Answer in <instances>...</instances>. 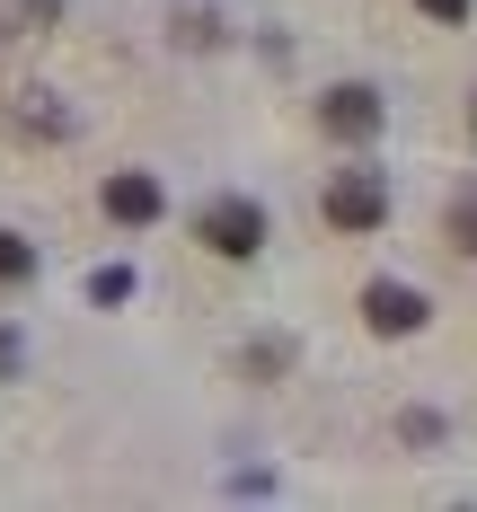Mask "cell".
I'll list each match as a JSON object with an SVG mask.
<instances>
[{
    "label": "cell",
    "instance_id": "6da1fadb",
    "mask_svg": "<svg viewBox=\"0 0 477 512\" xmlns=\"http://www.w3.org/2000/svg\"><path fill=\"white\" fill-rule=\"evenodd\" d=\"M195 239H204L212 256H257L265 248V212L248 204V195H221V204L195 212Z\"/></svg>",
    "mask_w": 477,
    "mask_h": 512
},
{
    "label": "cell",
    "instance_id": "7a4b0ae2",
    "mask_svg": "<svg viewBox=\"0 0 477 512\" xmlns=\"http://www.w3.org/2000/svg\"><path fill=\"white\" fill-rule=\"evenodd\" d=\"M380 212H389V186H380L371 168H336V177H327V221H336L345 239L380 230Z\"/></svg>",
    "mask_w": 477,
    "mask_h": 512
},
{
    "label": "cell",
    "instance_id": "3957f363",
    "mask_svg": "<svg viewBox=\"0 0 477 512\" xmlns=\"http://www.w3.org/2000/svg\"><path fill=\"white\" fill-rule=\"evenodd\" d=\"M363 318H371V336H416V327H424V292H416V283H371Z\"/></svg>",
    "mask_w": 477,
    "mask_h": 512
},
{
    "label": "cell",
    "instance_id": "277c9868",
    "mask_svg": "<svg viewBox=\"0 0 477 512\" xmlns=\"http://www.w3.org/2000/svg\"><path fill=\"white\" fill-rule=\"evenodd\" d=\"M318 124H327L336 142H371V133H380V98H371V89H336V98L318 106Z\"/></svg>",
    "mask_w": 477,
    "mask_h": 512
},
{
    "label": "cell",
    "instance_id": "5b68a950",
    "mask_svg": "<svg viewBox=\"0 0 477 512\" xmlns=\"http://www.w3.org/2000/svg\"><path fill=\"white\" fill-rule=\"evenodd\" d=\"M98 204L115 212V221H133V230H142V221H159V177L124 168V177H106V195H98Z\"/></svg>",
    "mask_w": 477,
    "mask_h": 512
},
{
    "label": "cell",
    "instance_id": "8992f818",
    "mask_svg": "<svg viewBox=\"0 0 477 512\" xmlns=\"http://www.w3.org/2000/svg\"><path fill=\"white\" fill-rule=\"evenodd\" d=\"M18 283H36V239L0 230V292H18Z\"/></svg>",
    "mask_w": 477,
    "mask_h": 512
},
{
    "label": "cell",
    "instance_id": "52a82bcc",
    "mask_svg": "<svg viewBox=\"0 0 477 512\" xmlns=\"http://www.w3.org/2000/svg\"><path fill=\"white\" fill-rule=\"evenodd\" d=\"M451 248L477 256V195H460V204H451Z\"/></svg>",
    "mask_w": 477,
    "mask_h": 512
},
{
    "label": "cell",
    "instance_id": "ba28073f",
    "mask_svg": "<svg viewBox=\"0 0 477 512\" xmlns=\"http://www.w3.org/2000/svg\"><path fill=\"white\" fill-rule=\"evenodd\" d=\"M416 9H424V18H433V27H460V18H469L477 0H416Z\"/></svg>",
    "mask_w": 477,
    "mask_h": 512
},
{
    "label": "cell",
    "instance_id": "9c48e42d",
    "mask_svg": "<svg viewBox=\"0 0 477 512\" xmlns=\"http://www.w3.org/2000/svg\"><path fill=\"white\" fill-rule=\"evenodd\" d=\"M469 133H477V106H469Z\"/></svg>",
    "mask_w": 477,
    "mask_h": 512
}]
</instances>
